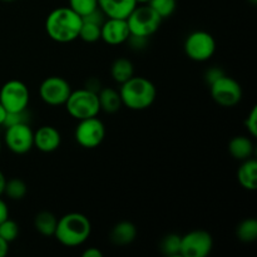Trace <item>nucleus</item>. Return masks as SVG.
<instances>
[{
  "label": "nucleus",
  "instance_id": "2eb2a0df",
  "mask_svg": "<svg viewBox=\"0 0 257 257\" xmlns=\"http://www.w3.org/2000/svg\"><path fill=\"white\" fill-rule=\"evenodd\" d=\"M137 5L136 0H98V8L105 18L114 19H127Z\"/></svg>",
  "mask_w": 257,
  "mask_h": 257
},
{
  "label": "nucleus",
  "instance_id": "f03ea898",
  "mask_svg": "<svg viewBox=\"0 0 257 257\" xmlns=\"http://www.w3.org/2000/svg\"><path fill=\"white\" fill-rule=\"evenodd\" d=\"M92 225L89 218L79 212H70L58 218L54 237L65 247H78L89 238Z\"/></svg>",
  "mask_w": 257,
  "mask_h": 257
},
{
  "label": "nucleus",
  "instance_id": "20e7f679",
  "mask_svg": "<svg viewBox=\"0 0 257 257\" xmlns=\"http://www.w3.org/2000/svg\"><path fill=\"white\" fill-rule=\"evenodd\" d=\"M64 105L70 117L77 120L97 117L100 112L98 93L87 88L72 90Z\"/></svg>",
  "mask_w": 257,
  "mask_h": 257
},
{
  "label": "nucleus",
  "instance_id": "7c9ffc66",
  "mask_svg": "<svg viewBox=\"0 0 257 257\" xmlns=\"http://www.w3.org/2000/svg\"><path fill=\"white\" fill-rule=\"evenodd\" d=\"M130 44V47L135 50H141L145 49L148 44V38L146 37H140V35H133L131 34L130 38L127 39V42Z\"/></svg>",
  "mask_w": 257,
  "mask_h": 257
},
{
  "label": "nucleus",
  "instance_id": "423d86ee",
  "mask_svg": "<svg viewBox=\"0 0 257 257\" xmlns=\"http://www.w3.org/2000/svg\"><path fill=\"white\" fill-rule=\"evenodd\" d=\"M185 53L191 60L206 62L211 59L216 52V40L208 32L196 30L190 33L185 40Z\"/></svg>",
  "mask_w": 257,
  "mask_h": 257
},
{
  "label": "nucleus",
  "instance_id": "9d476101",
  "mask_svg": "<svg viewBox=\"0 0 257 257\" xmlns=\"http://www.w3.org/2000/svg\"><path fill=\"white\" fill-rule=\"evenodd\" d=\"M213 247V238L205 230H193L181 236L180 256L182 257H206Z\"/></svg>",
  "mask_w": 257,
  "mask_h": 257
},
{
  "label": "nucleus",
  "instance_id": "aec40b11",
  "mask_svg": "<svg viewBox=\"0 0 257 257\" xmlns=\"http://www.w3.org/2000/svg\"><path fill=\"white\" fill-rule=\"evenodd\" d=\"M110 75H112L113 80L119 84L127 82L135 75L133 63L127 58H117L110 65Z\"/></svg>",
  "mask_w": 257,
  "mask_h": 257
},
{
  "label": "nucleus",
  "instance_id": "412c9836",
  "mask_svg": "<svg viewBox=\"0 0 257 257\" xmlns=\"http://www.w3.org/2000/svg\"><path fill=\"white\" fill-rule=\"evenodd\" d=\"M57 222L58 218L55 217L54 213L49 212V211H42V212L37 213V216L34 217L35 230L45 237L54 236Z\"/></svg>",
  "mask_w": 257,
  "mask_h": 257
},
{
  "label": "nucleus",
  "instance_id": "39448f33",
  "mask_svg": "<svg viewBox=\"0 0 257 257\" xmlns=\"http://www.w3.org/2000/svg\"><path fill=\"white\" fill-rule=\"evenodd\" d=\"M131 34L150 38L160 28L162 19L148 4L137 5L127 19Z\"/></svg>",
  "mask_w": 257,
  "mask_h": 257
},
{
  "label": "nucleus",
  "instance_id": "2f4dec72",
  "mask_svg": "<svg viewBox=\"0 0 257 257\" xmlns=\"http://www.w3.org/2000/svg\"><path fill=\"white\" fill-rule=\"evenodd\" d=\"M222 75H225V72H223L221 68L213 67V68H210V69L206 70L205 79H206V82L208 83V85H210V84H212L215 80H217L218 78L222 77Z\"/></svg>",
  "mask_w": 257,
  "mask_h": 257
},
{
  "label": "nucleus",
  "instance_id": "0eeeda50",
  "mask_svg": "<svg viewBox=\"0 0 257 257\" xmlns=\"http://www.w3.org/2000/svg\"><path fill=\"white\" fill-rule=\"evenodd\" d=\"M29 88L22 80H8L0 89V103L7 109V112L25 110L29 104Z\"/></svg>",
  "mask_w": 257,
  "mask_h": 257
},
{
  "label": "nucleus",
  "instance_id": "c756f323",
  "mask_svg": "<svg viewBox=\"0 0 257 257\" xmlns=\"http://www.w3.org/2000/svg\"><path fill=\"white\" fill-rule=\"evenodd\" d=\"M245 125L247 128L248 133H250L251 137L255 138L257 136V107H252L251 112L248 113L247 118L245 120Z\"/></svg>",
  "mask_w": 257,
  "mask_h": 257
},
{
  "label": "nucleus",
  "instance_id": "dca6fc26",
  "mask_svg": "<svg viewBox=\"0 0 257 257\" xmlns=\"http://www.w3.org/2000/svg\"><path fill=\"white\" fill-rule=\"evenodd\" d=\"M137 237V227L130 221L118 222L110 231V241L114 245L125 246L132 243Z\"/></svg>",
  "mask_w": 257,
  "mask_h": 257
},
{
  "label": "nucleus",
  "instance_id": "4be33fe9",
  "mask_svg": "<svg viewBox=\"0 0 257 257\" xmlns=\"http://www.w3.org/2000/svg\"><path fill=\"white\" fill-rule=\"evenodd\" d=\"M237 238L242 242L250 243L256 241L257 238V221L255 218H246L238 223L236 228Z\"/></svg>",
  "mask_w": 257,
  "mask_h": 257
},
{
  "label": "nucleus",
  "instance_id": "e433bc0d",
  "mask_svg": "<svg viewBox=\"0 0 257 257\" xmlns=\"http://www.w3.org/2000/svg\"><path fill=\"white\" fill-rule=\"evenodd\" d=\"M5 117H7V109H5V108L3 107L2 103H0V125L4 124Z\"/></svg>",
  "mask_w": 257,
  "mask_h": 257
},
{
  "label": "nucleus",
  "instance_id": "b1692460",
  "mask_svg": "<svg viewBox=\"0 0 257 257\" xmlns=\"http://www.w3.org/2000/svg\"><path fill=\"white\" fill-rule=\"evenodd\" d=\"M180 248H181V236L176 235V233H170V235L165 236L163 240L160 243V250L163 255L176 257L180 256Z\"/></svg>",
  "mask_w": 257,
  "mask_h": 257
},
{
  "label": "nucleus",
  "instance_id": "6ab92c4d",
  "mask_svg": "<svg viewBox=\"0 0 257 257\" xmlns=\"http://www.w3.org/2000/svg\"><path fill=\"white\" fill-rule=\"evenodd\" d=\"M98 100H99L100 110L109 114L118 112L123 105L119 92L110 87L100 88L98 92Z\"/></svg>",
  "mask_w": 257,
  "mask_h": 257
},
{
  "label": "nucleus",
  "instance_id": "72a5a7b5",
  "mask_svg": "<svg viewBox=\"0 0 257 257\" xmlns=\"http://www.w3.org/2000/svg\"><path fill=\"white\" fill-rule=\"evenodd\" d=\"M103 253L99 248L97 247H89L87 250H84L83 252V257H102Z\"/></svg>",
  "mask_w": 257,
  "mask_h": 257
},
{
  "label": "nucleus",
  "instance_id": "7ed1b4c3",
  "mask_svg": "<svg viewBox=\"0 0 257 257\" xmlns=\"http://www.w3.org/2000/svg\"><path fill=\"white\" fill-rule=\"evenodd\" d=\"M122 104L132 110H143L150 108L157 98V88L145 77L133 75L119 88Z\"/></svg>",
  "mask_w": 257,
  "mask_h": 257
},
{
  "label": "nucleus",
  "instance_id": "393cba45",
  "mask_svg": "<svg viewBox=\"0 0 257 257\" xmlns=\"http://www.w3.org/2000/svg\"><path fill=\"white\" fill-rule=\"evenodd\" d=\"M151 8L161 17V19H167L177 9V0H150Z\"/></svg>",
  "mask_w": 257,
  "mask_h": 257
},
{
  "label": "nucleus",
  "instance_id": "4c0bfd02",
  "mask_svg": "<svg viewBox=\"0 0 257 257\" xmlns=\"http://www.w3.org/2000/svg\"><path fill=\"white\" fill-rule=\"evenodd\" d=\"M136 3H137V4H148L150 0H136Z\"/></svg>",
  "mask_w": 257,
  "mask_h": 257
},
{
  "label": "nucleus",
  "instance_id": "cd10ccee",
  "mask_svg": "<svg viewBox=\"0 0 257 257\" xmlns=\"http://www.w3.org/2000/svg\"><path fill=\"white\" fill-rule=\"evenodd\" d=\"M69 8L83 18L97 9L98 0H69Z\"/></svg>",
  "mask_w": 257,
  "mask_h": 257
},
{
  "label": "nucleus",
  "instance_id": "f257e3e1",
  "mask_svg": "<svg viewBox=\"0 0 257 257\" xmlns=\"http://www.w3.org/2000/svg\"><path fill=\"white\" fill-rule=\"evenodd\" d=\"M82 17L69 7H60L52 10L45 20L48 37L57 43H70L78 39Z\"/></svg>",
  "mask_w": 257,
  "mask_h": 257
},
{
  "label": "nucleus",
  "instance_id": "6e6552de",
  "mask_svg": "<svg viewBox=\"0 0 257 257\" xmlns=\"http://www.w3.org/2000/svg\"><path fill=\"white\" fill-rule=\"evenodd\" d=\"M210 93L212 99L221 107H235L242 99V88L240 83L226 74L210 84Z\"/></svg>",
  "mask_w": 257,
  "mask_h": 257
},
{
  "label": "nucleus",
  "instance_id": "ddd939ff",
  "mask_svg": "<svg viewBox=\"0 0 257 257\" xmlns=\"http://www.w3.org/2000/svg\"><path fill=\"white\" fill-rule=\"evenodd\" d=\"M130 35V28L125 19L107 18L100 25V39L108 45L124 44Z\"/></svg>",
  "mask_w": 257,
  "mask_h": 257
},
{
  "label": "nucleus",
  "instance_id": "a878e982",
  "mask_svg": "<svg viewBox=\"0 0 257 257\" xmlns=\"http://www.w3.org/2000/svg\"><path fill=\"white\" fill-rule=\"evenodd\" d=\"M78 38L85 43L98 42V40H100V25L83 20Z\"/></svg>",
  "mask_w": 257,
  "mask_h": 257
},
{
  "label": "nucleus",
  "instance_id": "a211bd4d",
  "mask_svg": "<svg viewBox=\"0 0 257 257\" xmlns=\"http://www.w3.org/2000/svg\"><path fill=\"white\" fill-rule=\"evenodd\" d=\"M228 152L235 160L245 161L252 157L253 155V143L246 136H237L233 137L228 143Z\"/></svg>",
  "mask_w": 257,
  "mask_h": 257
},
{
  "label": "nucleus",
  "instance_id": "4468645a",
  "mask_svg": "<svg viewBox=\"0 0 257 257\" xmlns=\"http://www.w3.org/2000/svg\"><path fill=\"white\" fill-rule=\"evenodd\" d=\"M62 136L53 125H42L34 132V147L40 152L50 153L59 148Z\"/></svg>",
  "mask_w": 257,
  "mask_h": 257
},
{
  "label": "nucleus",
  "instance_id": "f3484780",
  "mask_svg": "<svg viewBox=\"0 0 257 257\" xmlns=\"http://www.w3.org/2000/svg\"><path fill=\"white\" fill-rule=\"evenodd\" d=\"M237 180L241 187L247 191H255L257 188V162L252 157L242 161L237 171Z\"/></svg>",
  "mask_w": 257,
  "mask_h": 257
},
{
  "label": "nucleus",
  "instance_id": "bb28decb",
  "mask_svg": "<svg viewBox=\"0 0 257 257\" xmlns=\"http://www.w3.org/2000/svg\"><path fill=\"white\" fill-rule=\"evenodd\" d=\"M19 236V226L15 221L10 220L9 217L0 223V237L7 241L8 243L15 241Z\"/></svg>",
  "mask_w": 257,
  "mask_h": 257
},
{
  "label": "nucleus",
  "instance_id": "473e14b6",
  "mask_svg": "<svg viewBox=\"0 0 257 257\" xmlns=\"http://www.w3.org/2000/svg\"><path fill=\"white\" fill-rule=\"evenodd\" d=\"M8 217H9V208H8L5 201L0 198V223L7 220Z\"/></svg>",
  "mask_w": 257,
  "mask_h": 257
},
{
  "label": "nucleus",
  "instance_id": "c85d7f7f",
  "mask_svg": "<svg viewBox=\"0 0 257 257\" xmlns=\"http://www.w3.org/2000/svg\"><path fill=\"white\" fill-rule=\"evenodd\" d=\"M20 123H29V114L27 109L20 110V112H7V117L4 120V127H10V125L20 124Z\"/></svg>",
  "mask_w": 257,
  "mask_h": 257
},
{
  "label": "nucleus",
  "instance_id": "ea45409f",
  "mask_svg": "<svg viewBox=\"0 0 257 257\" xmlns=\"http://www.w3.org/2000/svg\"><path fill=\"white\" fill-rule=\"evenodd\" d=\"M0 151H2V142H0Z\"/></svg>",
  "mask_w": 257,
  "mask_h": 257
},
{
  "label": "nucleus",
  "instance_id": "58836bf2",
  "mask_svg": "<svg viewBox=\"0 0 257 257\" xmlns=\"http://www.w3.org/2000/svg\"><path fill=\"white\" fill-rule=\"evenodd\" d=\"M2 2H5V3H10V2H14V0H2Z\"/></svg>",
  "mask_w": 257,
  "mask_h": 257
},
{
  "label": "nucleus",
  "instance_id": "c9c22d12",
  "mask_svg": "<svg viewBox=\"0 0 257 257\" xmlns=\"http://www.w3.org/2000/svg\"><path fill=\"white\" fill-rule=\"evenodd\" d=\"M5 183H7V178H5L4 173H3L2 171H0V196L4 195Z\"/></svg>",
  "mask_w": 257,
  "mask_h": 257
},
{
  "label": "nucleus",
  "instance_id": "9b49d317",
  "mask_svg": "<svg viewBox=\"0 0 257 257\" xmlns=\"http://www.w3.org/2000/svg\"><path fill=\"white\" fill-rule=\"evenodd\" d=\"M72 88L67 82V79L58 75L48 77L40 83L39 85V97L45 104L58 107V105H64L69 97Z\"/></svg>",
  "mask_w": 257,
  "mask_h": 257
},
{
  "label": "nucleus",
  "instance_id": "f704fd0d",
  "mask_svg": "<svg viewBox=\"0 0 257 257\" xmlns=\"http://www.w3.org/2000/svg\"><path fill=\"white\" fill-rule=\"evenodd\" d=\"M9 252V243L0 237V257H4Z\"/></svg>",
  "mask_w": 257,
  "mask_h": 257
},
{
  "label": "nucleus",
  "instance_id": "f8f14e48",
  "mask_svg": "<svg viewBox=\"0 0 257 257\" xmlns=\"http://www.w3.org/2000/svg\"><path fill=\"white\" fill-rule=\"evenodd\" d=\"M4 141L7 147L15 155H24L34 147V131L29 123L10 125L5 131Z\"/></svg>",
  "mask_w": 257,
  "mask_h": 257
},
{
  "label": "nucleus",
  "instance_id": "5701e85b",
  "mask_svg": "<svg viewBox=\"0 0 257 257\" xmlns=\"http://www.w3.org/2000/svg\"><path fill=\"white\" fill-rule=\"evenodd\" d=\"M28 192L27 183L20 178H12L5 183L4 195L13 201H20L25 197Z\"/></svg>",
  "mask_w": 257,
  "mask_h": 257
},
{
  "label": "nucleus",
  "instance_id": "1a4fd4ad",
  "mask_svg": "<svg viewBox=\"0 0 257 257\" xmlns=\"http://www.w3.org/2000/svg\"><path fill=\"white\" fill-rule=\"evenodd\" d=\"M74 138L80 147L87 150L97 148L105 138L104 123L97 117L78 120L74 131Z\"/></svg>",
  "mask_w": 257,
  "mask_h": 257
}]
</instances>
